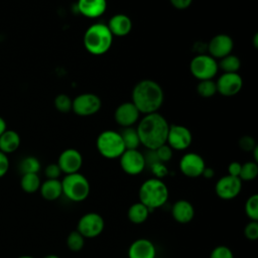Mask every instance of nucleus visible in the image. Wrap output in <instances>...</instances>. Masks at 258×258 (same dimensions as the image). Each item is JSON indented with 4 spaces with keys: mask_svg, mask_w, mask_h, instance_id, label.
Returning a JSON list of instances; mask_svg holds the SVG:
<instances>
[{
    "mask_svg": "<svg viewBox=\"0 0 258 258\" xmlns=\"http://www.w3.org/2000/svg\"><path fill=\"white\" fill-rule=\"evenodd\" d=\"M168 129L169 124L166 119L156 112L144 115L139 121L136 131L140 144L147 150H155L166 143Z\"/></svg>",
    "mask_w": 258,
    "mask_h": 258,
    "instance_id": "1",
    "label": "nucleus"
},
{
    "mask_svg": "<svg viewBox=\"0 0 258 258\" xmlns=\"http://www.w3.org/2000/svg\"><path fill=\"white\" fill-rule=\"evenodd\" d=\"M164 93L161 86L152 80L138 82L132 90V103L140 114L156 113L162 106Z\"/></svg>",
    "mask_w": 258,
    "mask_h": 258,
    "instance_id": "2",
    "label": "nucleus"
},
{
    "mask_svg": "<svg viewBox=\"0 0 258 258\" xmlns=\"http://www.w3.org/2000/svg\"><path fill=\"white\" fill-rule=\"evenodd\" d=\"M138 198L139 202L152 212L167 203L169 189L162 179L156 177L147 178L139 186Z\"/></svg>",
    "mask_w": 258,
    "mask_h": 258,
    "instance_id": "3",
    "label": "nucleus"
},
{
    "mask_svg": "<svg viewBox=\"0 0 258 258\" xmlns=\"http://www.w3.org/2000/svg\"><path fill=\"white\" fill-rule=\"evenodd\" d=\"M83 42L89 53L93 55H102L111 48L113 35L107 24L94 23L85 31Z\"/></svg>",
    "mask_w": 258,
    "mask_h": 258,
    "instance_id": "4",
    "label": "nucleus"
},
{
    "mask_svg": "<svg viewBox=\"0 0 258 258\" xmlns=\"http://www.w3.org/2000/svg\"><path fill=\"white\" fill-rule=\"evenodd\" d=\"M62 195L71 202L81 203L87 200L91 191L89 179L81 172L64 174L60 180Z\"/></svg>",
    "mask_w": 258,
    "mask_h": 258,
    "instance_id": "5",
    "label": "nucleus"
},
{
    "mask_svg": "<svg viewBox=\"0 0 258 258\" xmlns=\"http://www.w3.org/2000/svg\"><path fill=\"white\" fill-rule=\"evenodd\" d=\"M98 152L107 159L119 158L126 150L119 132L114 130L102 131L96 139Z\"/></svg>",
    "mask_w": 258,
    "mask_h": 258,
    "instance_id": "6",
    "label": "nucleus"
},
{
    "mask_svg": "<svg viewBox=\"0 0 258 258\" xmlns=\"http://www.w3.org/2000/svg\"><path fill=\"white\" fill-rule=\"evenodd\" d=\"M218 70V61L207 53L197 54L189 62L190 74L199 81L213 80Z\"/></svg>",
    "mask_w": 258,
    "mask_h": 258,
    "instance_id": "7",
    "label": "nucleus"
},
{
    "mask_svg": "<svg viewBox=\"0 0 258 258\" xmlns=\"http://www.w3.org/2000/svg\"><path fill=\"white\" fill-rule=\"evenodd\" d=\"M104 229V218L96 212L86 213L79 219L77 224V231L87 239H93L100 236Z\"/></svg>",
    "mask_w": 258,
    "mask_h": 258,
    "instance_id": "8",
    "label": "nucleus"
},
{
    "mask_svg": "<svg viewBox=\"0 0 258 258\" xmlns=\"http://www.w3.org/2000/svg\"><path fill=\"white\" fill-rule=\"evenodd\" d=\"M102 101L96 94L83 93L73 100L72 111L81 117L92 116L100 111Z\"/></svg>",
    "mask_w": 258,
    "mask_h": 258,
    "instance_id": "9",
    "label": "nucleus"
},
{
    "mask_svg": "<svg viewBox=\"0 0 258 258\" xmlns=\"http://www.w3.org/2000/svg\"><path fill=\"white\" fill-rule=\"evenodd\" d=\"M121 169L129 175H138L146 167L144 154L138 149H126L119 157Z\"/></svg>",
    "mask_w": 258,
    "mask_h": 258,
    "instance_id": "10",
    "label": "nucleus"
},
{
    "mask_svg": "<svg viewBox=\"0 0 258 258\" xmlns=\"http://www.w3.org/2000/svg\"><path fill=\"white\" fill-rule=\"evenodd\" d=\"M243 186V181L238 176L229 174L221 176L215 184V194L224 201H230L237 198Z\"/></svg>",
    "mask_w": 258,
    "mask_h": 258,
    "instance_id": "11",
    "label": "nucleus"
},
{
    "mask_svg": "<svg viewBox=\"0 0 258 258\" xmlns=\"http://www.w3.org/2000/svg\"><path fill=\"white\" fill-rule=\"evenodd\" d=\"M192 142V135L190 130L179 124L169 125L166 144L172 150L182 151L187 149Z\"/></svg>",
    "mask_w": 258,
    "mask_h": 258,
    "instance_id": "12",
    "label": "nucleus"
},
{
    "mask_svg": "<svg viewBox=\"0 0 258 258\" xmlns=\"http://www.w3.org/2000/svg\"><path fill=\"white\" fill-rule=\"evenodd\" d=\"M205 159L197 152L184 153L178 162L180 172L189 178H197L202 176V173L206 167Z\"/></svg>",
    "mask_w": 258,
    "mask_h": 258,
    "instance_id": "13",
    "label": "nucleus"
},
{
    "mask_svg": "<svg viewBox=\"0 0 258 258\" xmlns=\"http://www.w3.org/2000/svg\"><path fill=\"white\" fill-rule=\"evenodd\" d=\"M217 93L224 97L237 95L243 87V79L238 73H224L216 82Z\"/></svg>",
    "mask_w": 258,
    "mask_h": 258,
    "instance_id": "14",
    "label": "nucleus"
},
{
    "mask_svg": "<svg viewBox=\"0 0 258 258\" xmlns=\"http://www.w3.org/2000/svg\"><path fill=\"white\" fill-rule=\"evenodd\" d=\"M83 155L75 148H67L59 154L57 158V165L64 174L80 172L83 166Z\"/></svg>",
    "mask_w": 258,
    "mask_h": 258,
    "instance_id": "15",
    "label": "nucleus"
},
{
    "mask_svg": "<svg viewBox=\"0 0 258 258\" xmlns=\"http://www.w3.org/2000/svg\"><path fill=\"white\" fill-rule=\"evenodd\" d=\"M233 48L234 41L232 37L225 33L215 35L207 44V50L209 51V54L215 59H221L224 56L232 53Z\"/></svg>",
    "mask_w": 258,
    "mask_h": 258,
    "instance_id": "16",
    "label": "nucleus"
},
{
    "mask_svg": "<svg viewBox=\"0 0 258 258\" xmlns=\"http://www.w3.org/2000/svg\"><path fill=\"white\" fill-rule=\"evenodd\" d=\"M139 117L140 112L132 102H124L120 104L114 112V119L122 128L132 127L139 120Z\"/></svg>",
    "mask_w": 258,
    "mask_h": 258,
    "instance_id": "17",
    "label": "nucleus"
},
{
    "mask_svg": "<svg viewBox=\"0 0 258 258\" xmlns=\"http://www.w3.org/2000/svg\"><path fill=\"white\" fill-rule=\"evenodd\" d=\"M127 255L128 258H155L156 247L151 240L139 238L129 245Z\"/></svg>",
    "mask_w": 258,
    "mask_h": 258,
    "instance_id": "18",
    "label": "nucleus"
},
{
    "mask_svg": "<svg viewBox=\"0 0 258 258\" xmlns=\"http://www.w3.org/2000/svg\"><path fill=\"white\" fill-rule=\"evenodd\" d=\"M172 219L179 224H187L195 218V207L187 200H177L173 203L170 209Z\"/></svg>",
    "mask_w": 258,
    "mask_h": 258,
    "instance_id": "19",
    "label": "nucleus"
},
{
    "mask_svg": "<svg viewBox=\"0 0 258 258\" xmlns=\"http://www.w3.org/2000/svg\"><path fill=\"white\" fill-rule=\"evenodd\" d=\"M79 12L88 18H98L107 9V0H78Z\"/></svg>",
    "mask_w": 258,
    "mask_h": 258,
    "instance_id": "20",
    "label": "nucleus"
},
{
    "mask_svg": "<svg viewBox=\"0 0 258 258\" xmlns=\"http://www.w3.org/2000/svg\"><path fill=\"white\" fill-rule=\"evenodd\" d=\"M107 26L113 36H125L132 29V20L126 14L118 13L109 19Z\"/></svg>",
    "mask_w": 258,
    "mask_h": 258,
    "instance_id": "21",
    "label": "nucleus"
},
{
    "mask_svg": "<svg viewBox=\"0 0 258 258\" xmlns=\"http://www.w3.org/2000/svg\"><path fill=\"white\" fill-rule=\"evenodd\" d=\"M20 142V136L16 131L6 129L0 135V151L5 154L12 153L19 148Z\"/></svg>",
    "mask_w": 258,
    "mask_h": 258,
    "instance_id": "22",
    "label": "nucleus"
},
{
    "mask_svg": "<svg viewBox=\"0 0 258 258\" xmlns=\"http://www.w3.org/2000/svg\"><path fill=\"white\" fill-rule=\"evenodd\" d=\"M41 197L46 201H56L62 196L61 182L59 179H45L39 187Z\"/></svg>",
    "mask_w": 258,
    "mask_h": 258,
    "instance_id": "23",
    "label": "nucleus"
},
{
    "mask_svg": "<svg viewBox=\"0 0 258 258\" xmlns=\"http://www.w3.org/2000/svg\"><path fill=\"white\" fill-rule=\"evenodd\" d=\"M150 210L139 201L132 204L127 210L128 220L135 225L143 224L150 215Z\"/></svg>",
    "mask_w": 258,
    "mask_h": 258,
    "instance_id": "24",
    "label": "nucleus"
},
{
    "mask_svg": "<svg viewBox=\"0 0 258 258\" xmlns=\"http://www.w3.org/2000/svg\"><path fill=\"white\" fill-rule=\"evenodd\" d=\"M41 184L38 173H24L20 178V187L27 194H33L39 190Z\"/></svg>",
    "mask_w": 258,
    "mask_h": 258,
    "instance_id": "25",
    "label": "nucleus"
},
{
    "mask_svg": "<svg viewBox=\"0 0 258 258\" xmlns=\"http://www.w3.org/2000/svg\"><path fill=\"white\" fill-rule=\"evenodd\" d=\"M119 133L122 137V140L126 149H137L139 145H141L138 137V133L135 128L126 127V128H123L122 131Z\"/></svg>",
    "mask_w": 258,
    "mask_h": 258,
    "instance_id": "26",
    "label": "nucleus"
},
{
    "mask_svg": "<svg viewBox=\"0 0 258 258\" xmlns=\"http://www.w3.org/2000/svg\"><path fill=\"white\" fill-rule=\"evenodd\" d=\"M218 67L224 73H238L241 68V60L237 55L230 53L219 60Z\"/></svg>",
    "mask_w": 258,
    "mask_h": 258,
    "instance_id": "27",
    "label": "nucleus"
},
{
    "mask_svg": "<svg viewBox=\"0 0 258 258\" xmlns=\"http://www.w3.org/2000/svg\"><path fill=\"white\" fill-rule=\"evenodd\" d=\"M41 168L40 161L35 156H26L21 159L19 163V170L24 173H38Z\"/></svg>",
    "mask_w": 258,
    "mask_h": 258,
    "instance_id": "28",
    "label": "nucleus"
},
{
    "mask_svg": "<svg viewBox=\"0 0 258 258\" xmlns=\"http://www.w3.org/2000/svg\"><path fill=\"white\" fill-rule=\"evenodd\" d=\"M258 175V164L255 161H247L242 164L239 178L242 181L254 180Z\"/></svg>",
    "mask_w": 258,
    "mask_h": 258,
    "instance_id": "29",
    "label": "nucleus"
},
{
    "mask_svg": "<svg viewBox=\"0 0 258 258\" xmlns=\"http://www.w3.org/2000/svg\"><path fill=\"white\" fill-rule=\"evenodd\" d=\"M85 239L77 230L72 231L67 238V246L72 252H80L85 246Z\"/></svg>",
    "mask_w": 258,
    "mask_h": 258,
    "instance_id": "30",
    "label": "nucleus"
},
{
    "mask_svg": "<svg viewBox=\"0 0 258 258\" xmlns=\"http://www.w3.org/2000/svg\"><path fill=\"white\" fill-rule=\"evenodd\" d=\"M198 94L203 98H211L217 94L216 82L213 80L200 81L197 86Z\"/></svg>",
    "mask_w": 258,
    "mask_h": 258,
    "instance_id": "31",
    "label": "nucleus"
},
{
    "mask_svg": "<svg viewBox=\"0 0 258 258\" xmlns=\"http://www.w3.org/2000/svg\"><path fill=\"white\" fill-rule=\"evenodd\" d=\"M245 214L250 221H258V195H251L245 202Z\"/></svg>",
    "mask_w": 258,
    "mask_h": 258,
    "instance_id": "32",
    "label": "nucleus"
},
{
    "mask_svg": "<svg viewBox=\"0 0 258 258\" xmlns=\"http://www.w3.org/2000/svg\"><path fill=\"white\" fill-rule=\"evenodd\" d=\"M54 108L60 113H68L72 111L73 100L66 94H58L53 101Z\"/></svg>",
    "mask_w": 258,
    "mask_h": 258,
    "instance_id": "33",
    "label": "nucleus"
},
{
    "mask_svg": "<svg viewBox=\"0 0 258 258\" xmlns=\"http://www.w3.org/2000/svg\"><path fill=\"white\" fill-rule=\"evenodd\" d=\"M209 258H235V255L228 246L218 245L211 251Z\"/></svg>",
    "mask_w": 258,
    "mask_h": 258,
    "instance_id": "34",
    "label": "nucleus"
},
{
    "mask_svg": "<svg viewBox=\"0 0 258 258\" xmlns=\"http://www.w3.org/2000/svg\"><path fill=\"white\" fill-rule=\"evenodd\" d=\"M154 152L156 154V157H157L158 161H160L162 163H165V162L169 161L172 158V155H173V150L166 143L159 146L157 149L154 150Z\"/></svg>",
    "mask_w": 258,
    "mask_h": 258,
    "instance_id": "35",
    "label": "nucleus"
},
{
    "mask_svg": "<svg viewBox=\"0 0 258 258\" xmlns=\"http://www.w3.org/2000/svg\"><path fill=\"white\" fill-rule=\"evenodd\" d=\"M244 236L250 241L258 239V221H249L244 228Z\"/></svg>",
    "mask_w": 258,
    "mask_h": 258,
    "instance_id": "36",
    "label": "nucleus"
},
{
    "mask_svg": "<svg viewBox=\"0 0 258 258\" xmlns=\"http://www.w3.org/2000/svg\"><path fill=\"white\" fill-rule=\"evenodd\" d=\"M257 146L254 138L249 135H244L239 139V147L246 152H251Z\"/></svg>",
    "mask_w": 258,
    "mask_h": 258,
    "instance_id": "37",
    "label": "nucleus"
},
{
    "mask_svg": "<svg viewBox=\"0 0 258 258\" xmlns=\"http://www.w3.org/2000/svg\"><path fill=\"white\" fill-rule=\"evenodd\" d=\"M61 173L62 172L57 163H50L44 168V175L46 179H58Z\"/></svg>",
    "mask_w": 258,
    "mask_h": 258,
    "instance_id": "38",
    "label": "nucleus"
},
{
    "mask_svg": "<svg viewBox=\"0 0 258 258\" xmlns=\"http://www.w3.org/2000/svg\"><path fill=\"white\" fill-rule=\"evenodd\" d=\"M150 168H151L152 173L154 174V177H156V178L162 179V177H164L168 173L167 167L164 165V163H162L160 161H157V162L151 164Z\"/></svg>",
    "mask_w": 258,
    "mask_h": 258,
    "instance_id": "39",
    "label": "nucleus"
},
{
    "mask_svg": "<svg viewBox=\"0 0 258 258\" xmlns=\"http://www.w3.org/2000/svg\"><path fill=\"white\" fill-rule=\"evenodd\" d=\"M9 169V159L7 154L0 151V178L3 177Z\"/></svg>",
    "mask_w": 258,
    "mask_h": 258,
    "instance_id": "40",
    "label": "nucleus"
},
{
    "mask_svg": "<svg viewBox=\"0 0 258 258\" xmlns=\"http://www.w3.org/2000/svg\"><path fill=\"white\" fill-rule=\"evenodd\" d=\"M241 166L242 163L238 162V161H232L229 165H228V174L232 175V176H238L240 174L241 171Z\"/></svg>",
    "mask_w": 258,
    "mask_h": 258,
    "instance_id": "41",
    "label": "nucleus"
},
{
    "mask_svg": "<svg viewBox=\"0 0 258 258\" xmlns=\"http://www.w3.org/2000/svg\"><path fill=\"white\" fill-rule=\"evenodd\" d=\"M171 5L178 9V10H183V9H186L187 7L190 6L192 0H169Z\"/></svg>",
    "mask_w": 258,
    "mask_h": 258,
    "instance_id": "42",
    "label": "nucleus"
},
{
    "mask_svg": "<svg viewBox=\"0 0 258 258\" xmlns=\"http://www.w3.org/2000/svg\"><path fill=\"white\" fill-rule=\"evenodd\" d=\"M202 176H204V177L207 178V179L213 178V177L215 176V170H214V168L206 166L205 169H204V171H203V173H202Z\"/></svg>",
    "mask_w": 258,
    "mask_h": 258,
    "instance_id": "43",
    "label": "nucleus"
},
{
    "mask_svg": "<svg viewBox=\"0 0 258 258\" xmlns=\"http://www.w3.org/2000/svg\"><path fill=\"white\" fill-rule=\"evenodd\" d=\"M7 129V125H6V121L0 117V135Z\"/></svg>",
    "mask_w": 258,
    "mask_h": 258,
    "instance_id": "44",
    "label": "nucleus"
},
{
    "mask_svg": "<svg viewBox=\"0 0 258 258\" xmlns=\"http://www.w3.org/2000/svg\"><path fill=\"white\" fill-rule=\"evenodd\" d=\"M251 152H253V157H254V160H253V161L258 162V145H257Z\"/></svg>",
    "mask_w": 258,
    "mask_h": 258,
    "instance_id": "45",
    "label": "nucleus"
},
{
    "mask_svg": "<svg viewBox=\"0 0 258 258\" xmlns=\"http://www.w3.org/2000/svg\"><path fill=\"white\" fill-rule=\"evenodd\" d=\"M253 44H254V46L257 48L258 47V33H256L255 35H254V39H253Z\"/></svg>",
    "mask_w": 258,
    "mask_h": 258,
    "instance_id": "46",
    "label": "nucleus"
},
{
    "mask_svg": "<svg viewBox=\"0 0 258 258\" xmlns=\"http://www.w3.org/2000/svg\"><path fill=\"white\" fill-rule=\"evenodd\" d=\"M42 258H60V257L57 256V255H55V254H48V255H45V256L42 257Z\"/></svg>",
    "mask_w": 258,
    "mask_h": 258,
    "instance_id": "47",
    "label": "nucleus"
},
{
    "mask_svg": "<svg viewBox=\"0 0 258 258\" xmlns=\"http://www.w3.org/2000/svg\"><path fill=\"white\" fill-rule=\"evenodd\" d=\"M17 258H34L33 256H30V255H22V256H19Z\"/></svg>",
    "mask_w": 258,
    "mask_h": 258,
    "instance_id": "48",
    "label": "nucleus"
},
{
    "mask_svg": "<svg viewBox=\"0 0 258 258\" xmlns=\"http://www.w3.org/2000/svg\"><path fill=\"white\" fill-rule=\"evenodd\" d=\"M155 258H161V257H158V256H156V257H155Z\"/></svg>",
    "mask_w": 258,
    "mask_h": 258,
    "instance_id": "49",
    "label": "nucleus"
}]
</instances>
